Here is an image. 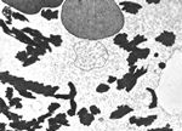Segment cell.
<instances>
[{
	"instance_id": "obj_27",
	"label": "cell",
	"mask_w": 182,
	"mask_h": 131,
	"mask_svg": "<svg viewBox=\"0 0 182 131\" xmlns=\"http://www.w3.org/2000/svg\"><path fill=\"white\" fill-rule=\"evenodd\" d=\"M19 102H21V98H12L10 100V106H17L18 108H21L22 105Z\"/></svg>"
},
{
	"instance_id": "obj_30",
	"label": "cell",
	"mask_w": 182,
	"mask_h": 131,
	"mask_svg": "<svg viewBox=\"0 0 182 131\" xmlns=\"http://www.w3.org/2000/svg\"><path fill=\"white\" fill-rule=\"evenodd\" d=\"M90 113L92 114V115H98L100 113H101V111L96 107V106H91L90 107Z\"/></svg>"
},
{
	"instance_id": "obj_6",
	"label": "cell",
	"mask_w": 182,
	"mask_h": 131,
	"mask_svg": "<svg viewBox=\"0 0 182 131\" xmlns=\"http://www.w3.org/2000/svg\"><path fill=\"white\" fill-rule=\"evenodd\" d=\"M130 112H132V108H130L129 106H120L117 111H114L111 114V119H119L121 116L129 114Z\"/></svg>"
},
{
	"instance_id": "obj_12",
	"label": "cell",
	"mask_w": 182,
	"mask_h": 131,
	"mask_svg": "<svg viewBox=\"0 0 182 131\" xmlns=\"http://www.w3.org/2000/svg\"><path fill=\"white\" fill-rule=\"evenodd\" d=\"M10 126L13 129V130H27V121H23V120H18V121H11L10 123Z\"/></svg>"
},
{
	"instance_id": "obj_21",
	"label": "cell",
	"mask_w": 182,
	"mask_h": 131,
	"mask_svg": "<svg viewBox=\"0 0 182 131\" xmlns=\"http://www.w3.org/2000/svg\"><path fill=\"white\" fill-rule=\"evenodd\" d=\"M143 41H146V38H145V37H142V35H137L136 38H135V39L131 41L130 44H131L132 46H136V47H137V45L141 44V43H143Z\"/></svg>"
},
{
	"instance_id": "obj_34",
	"label": "cell",
	"mask_w": 182,
	"mask_h": 131,
	"mask_svg": "<svg viewBox=\"0 0 182 131\" xmlns=\"http://www.w3.org/2000/svg\"><path fill=\"white\" fill-rule=\"evenodd\" d=\"M48 123H49V125L50 126H52V125H57V120H56V118H50V119H48Z\"/></svg>"
},
{
	"instance_id": "obj_32",
	"label": "cell",
	"mask_w": 182,
	"mask_h": 131,
	"mask_svg": "<svg viewBox=\"0 0 182 131\" xmlns=\"http://www.w3.org/2000/svg\"><path fill=\"white\" fill-rule=\"evenodd\" d=\"M1 28H3V30H4L6 34H10V35H12V30H10L8 27H6V24H5L4 21H1Z\"/></svg>"
},
{
	"instance_id": "obj_5",
	"label": "cell",
	"mask_w": 182,
	"mask_h": 131,
	"mask_svg": "<svg viewBox=\"0 0 182 131\" xmlns=\"http://www.w3.org/2000/svg\"><path fill=\"white\" fill-rule=\"evenodd\" d=\"M78 116H79L80 123H82L83 125H90V124L93 121V115L87 112L86 108L80 109V111L78 112Z\"/></svg>"
},
{
	"instance_id": "obj_9",
	"label": "cell",
	"mask_w": 182,
	"mask_h": 131,
	"mask_svg": "<svg viewBox=\"0 0 182 131\" xmlns=\"http://www.w3.org/2000/svg\"><path fill=\"white\" fill-rule=\"evenodd\" d=\"M157 119V115H149V116H147V118H136V121H135V124L138 126H148V125H151V124Z\"/></svg>"
},
{
	"instance_id": "obj_24",
	"label": "cell",
	"mask_w": 182,
	"mask_h": 131,
	"mask_svg": "<svg viewBox=\"0 0 182 131\" xmlns=\"http://www.w3.org/2000/svg\"><path fill=\"white\" fill-rule=\"evenodd\" d=\"M137 60H138V57H137L134 52H131V53L129 55V57H127V62L130 63V66H131V67H132V64H134V63H136V61H137Z\"/></svg>"
},
{
	"instance_id": "obj_17",
	"label": "cell",
	"mask_w": 182,
	"mask_h": 131,
	"mask_svg": "<svg viewBox=\"0 0 182 131\" xmlns=\"http://www.w3.org/2000/svg\"><path fill=\"white\" fill-rule=\"evenodd\" d=\"M3 114L8 116L10 121H18V120H21V116H19L18 114H13V113H10L9 111H4V112H3Z\"/></svg>"
},
{
	"instance_id": "obj_19",
	"label": "cell",
	"mask_w": 182,
	"mask_h": 131,
	"mask_svg": "<svg viewBox=\"0 0 182 131\" xmlns=\"http://www.w3.org/2000/svg\"><path fill=\"white\" fill-rule=\"evenodd\" d=\"M147 90L149 91L151 95H152V103L149 105V109L156 108V107H157V94H156V91H153L152 89H147Z\"/></svg>"
},
{
	"instance_id": "obj_39",
	"label": "cell",
	"mask_w": 182,
	"mask_h": 131,
	"mask_svg": "<svg viewBox=\"0 0 182 131\" xmlns=\"http://www.w3.org/2000/svg\"><path fill=\"white\" fill-rule=\"evenodd\" d=\"M5 128H6L5 123H1V131H6V130H5Z\"/></svg>"
},
{
	"instance_id": "obj_2",
	"label": "cell",
	"mask_w": 182,
	"mask_h": 131,
	"mask_svg": "<svg viewBox=\"0 0 182 131\" xmlns=\"http://www.w3.org/2000/svg\"><path fill=\"white\" fill-rule=\"evenodd\" d=\"M4 3L23 13H28V15H34L42 11L44 8L43 1L40 0H4Z\"/></svg>"
},
{
	"instance_id": "obj_16",
	"label": "cell",
	"mask_w": 182,
	"mask_h": 131,
	"mask_svg": "<svg viewBox=\"0 0 182 131\" xmlns=\"http://www.w3.org/2000/svg\"><path fill=\"white\" fill-rule=\"evenodd\" d=\"M17 89V91L21 94L22 96H24V97H27V98H34V95L32 94V91H29V90H27V89H23V87H16Z\"/></svg>"
},
{
	"instance_id": "obj_40",
	"label": "cell",
	"mask_w": 182,
	"mask_h": 131,
	"mask_svg": "<svg viewBox=\"0 0 182 131\" xmlns=\"http://www.w3.org/2000/svg\"><path fill=\"white\" fill-rule=\"evenodd\" d=\"M159 67H160V68H165V63H163V62H161V63L159 64Z\"/></svg>"
},
{
	"instance_id": "obj_36",
	"label": "cell",
	"mask_w": 182,
	"mask_h": 131,
	"mask_svg": "<svg viewBox=\"0 0 182 131\" xmlns=\"http://www.w3.org/2000/svg\"><path fill=\"white\" fill-rule=\"evenodd\" d=\"M149 131H174V130L169 129V128H163V129H153V130H149Z\"/></svg>"
},
{
	"instance_id": "obj_35",
	"label": "cell",
	"mask_w": 182,
	"mask_h": 131,
	"mask_svg": "<svg viewBox=\"0 0 182 131\" xmlns=\"http://www.w3.org/2000/svg\"><path fill=\"white\" fill-rule=\"evenodd\" d=\"M60 124H57V125H52V126H50L49 129H48V131H56V130H58L60 129Z\"/></svg>"
},
{
	"instance_id": "obj_33",
	"label": "cell",
	"mask_w": 182,
	"mask_h": 131,
	"mask_svg": "<svg viewBox=\"0 0 182 131\" xmlns=\"http://www.w3.org/2000/svg\"><path fill=\"white\" fill-rule=\"evenodd\" d=\"M3 13H4V15H5L6 17H8L9 19L12 17V12L10 11V9H9V8H5V9L3 10Z\"/></svg>"
},
{
	"instance_id": "obj_26",
	"label": "cell",
	"mask_w": 182,
	"mask_h": 131,
	"mask_svg": "<svg viewBox=\"0 0 182 131\" xmlns=\"http://www.w3.org/2000/svg\"><path fill=\"white\" fill-rule=\"evenodd\" d=\"M12 17L15 19H18V21H23V22H24V21H28L26 16L21 15V13H17V12H12Z\"/></svg>"
},
{
	"instance_id": "obj_22",
	"label": "cell",
	"mask_w": 182,
	"mask_h": 131,
	"mask_svg": "<svg viewBox=\"0 0 182 131\" xmlns=\"http://www.w3.org/2000/svg\"><path fill=\"white\" fill-rule=\"evenodd\" d=\"M108 90H109V85H107V84H100V85L96 87V91L100 92V94L107 92Z\"/></svg>"
},
{
	"instance_id": "obj_7",
	"label": "cell",
	"mask_w": 182,
	"mask_h": 131,
	"mask_svg": "<svg viewBox=\"0 0 182 131\" xmlns=\"http://www.w3.org/2000/svg\"><path fill=\"white\" fill-rule=\"evenodd\" d=\"M121 5H123L124 11L129 12V13H132V15H135V13H137V12L141 10V5H140V4H137V3L124 1V3H121Z\"/></svg>"
},
{
	"instance_id": "obj_14",
	"label": "cell",
	"mask_w": 182,
	"mask_h": 131,
	"mask_svg": "<svg viewBox=\"0 0 182 131\" xmlns=\"http://www.w3.org/2000/svg\"><path fill=\"white\" fill-rule=\"evenodd\" d=\"M149 52H151L149 49H137V47H136V49L134 50V53L136 55L138 58H146Z\"/></svg>"
},
{
	"instance_id": "obj_28",
	"label": "cell",
	"mask_w": 182,
	"mask_h": 131,
	"mask_svg": "<svg viewBox=\"0 0 182 131\" xmlns=\"http://www.w3.org/2000/svg\"><path fill=\"white\" fill-rule=\"evenodd\" d=\"M60 108V103H56V102H53V103H51V105L49 106V108H48V111L49 112H51V113H53L56 111V109H58Z\"/></svg>"
},
{
	"instance_id": "obj_13",
	"label": "cell",
	"mask_w": 182,
	"mask_h": 131,
	"mask_svg": "<svg viewBox=\"0 0 182 131\" xmlns=\"http://www.w3.org/2000/svg\"><path fill=\"white\" fill-rule=\"evenodd\" d=\"M42 16L46 19H55L58 17V12L57 11H51L49 9H46V10H43L42 11Z\"/></svg>"
},
{
	"instance_id": "obj_25",
	"label": "cell",
	"mask_w": 182,
	"mask_h": 131,
	"mask_svg": "<svg viewBox=\"0 0 182 131\" xmlns=\"http://www.w3.org/2000/svg\"><path fill=\"white\" fill-rule=\"evenodd\" d=\"M51 115H52V113L51 112H48L46 114H44V115H42V116H39L38 118V121L42 124V123H44V120H48V119H50L51 118Z\"/></svg>"
},
{
	"instance_id": "obj_15",
	"label": "cell",
	"mask_w": 182,
	"mask_h": 131,
	"mask_svg": "<svg viewBox=\"0 0 182 131\" xmlns=\"http://www.w3.org/2000/svg\"><path fill=\"white\" fill-rule=\"evenodd\" d=\"M49 39H50V44L55 45V46H60L62 44V38H61V35H58V34H51Z\"/></svg>"
},
{
	"instance_id": "obj_31",
	"label": "cell",
	"mask_w": 182,
	"mask_h": 131,
	"mask_svg": "<svg viewBox=\"0 0 182 131\" xmlns=\"http://www.w3.org/2000/svg\"><path fill=\"white\" fill-rule=\"evenodd\" d=\"M56 98H61V100H71V95L69 94H66V95H60V94H56L55 95Z\"/></svg>"
},
{
	"instance_id": "obj_8",
	"label": "cell",
	"mask_w": 182,
	"mask_h": 131,
	"mask_svg": "<svg viewBox=\"0 0 182 131\" xmlns=\"http://www.w3.org/2000/svg\"><path fill=\"white\" fill-rule=\"evenodd\" d=\"M22 32H23V33H26V34H29V35H32L34 39L43 40V41H46V43H49V44H50V39H49V38H46V37H44L43 34L40 33L39 30H37V29H32V28H23V29H22Z\"/></svg>"
},
{
	"instance_id": "obj_18",
	"label": "cell",
	"mask_w": 182,
	"mask_h": 131,
	"mask_svg": "<svg viewBox=\"0 0 182 131\" xmlns=\"http://www.w3.org/2000/svg\"><path fill=\"white\" fill-rule=\"evenodd\" d=\"M56 120H57V123L60 124V125H66V126H68L69 124H68V121H67V119H66V114L64 113H62V114H57L56 116Z\"/></svg>"
},
{
	"instance_id": "obj_23",
	"label": "cell",
	"mask_w": 182,
	"mask_h": 131,
	"mask_svg": "<svg viewBox=\"0 0 182 131\" xmlns=\"http://www.w3.org/2000/svg\"><path fill=\"white\" fill-rule=\"evenodd\" d=\"M38 60H39L38 56H29L28 60H27L24 63H23V67H27V66H30V64H33V63H35Z\"/></svg>"
},
{
	"instance_id": "obj_29",
	"label": "cell",
	"mask_w": 182,
	"mask_h": 131,
	"mask_svg": "<svg viewBox=\"0 0 182 131\" xmlns=\"http://www.w3.org/2000/svg\"><path fill=\"white\" fill-rule=\"evenodd\" d=\"M6 97H8L9 100L13 98V87H8V89H6Z\"/></svg>"
},
{
	"instance_id": "obj_37",
	"label": "cell",
	"mask_w": 182,
	"mask_h": 131,
	"mask_svg": "<svg viewBox=\"0 0 182 131\" xmlns=\"http://www.w3.org/2000/svg\"><path fill=\"white\" fill-rule=\"evenodd\" d=\"M147 3L148 4H159L160 1L159 0H147Z\"/></svg>"
},
{
	"instance_id": "obj_4",
	"label": "cell",
	"mask_w": 182,
	"mask_h": 131,
	"mask_svg": "<svg viewBox=\"0 0 182 131\" xmlns=\"http://www.w3.org/2000/svg\"><path fill=\"white\" fill-rule=\"evenodd\" d=\"M156 40L159 41V43H161V44H164L165 46H171L175 43V34L170 33V32H164L163 34L158 35L156 38Z\"/></svg>"
},
{
	"instance_id": "obj_38",
	"label": "cell",
	"mask_w": 182,
	"mask_h": 131,
	"mask_svg": "<svg viewBox=\"0 0 182 131\" xmlns=\"http://www.w3.org/2000/svg\"><path fill=\"white\" fill-rule=\"evenodd\" d=\"M114 81H117V78L116 77H109L108 78V82H114Z\"/></svg>"
},
{
	"instance_id": "obj_10",
	"label": "cell",
	"mask_w": 182,
	"mask_h": 131,
	"mask_svg": "<svg viewBox=\"0 0 182 131\" xmlns=\"http://www.w3.org/2000/svg\"><path fill=\"white\" fill-rule=\"evenodd\" d=\"M114 44H117L118 46H121V47H126V45L129 44L127 43V35L126 34H118V35L114 38Z\"/></svg>"
},
{
	"instance_id": "obj_41",
	"label": "cell",
	"mask_w": 182,
	"mask_h": 131,
	"mask_svg": "<svg viewBox=\"0 0 182 131\" xmlns=\"http://www.w3.org/2000/svg\"><path fill=\"white\" fill-rule=\"evenodd\" d=\"M10 131H19V130H10Z\"/></svg>"
},
{
	"instance_id": "obj_3",
	"label": "cell",
	"mask_w": 182,
	"mask_h": 131,
	"mask_svg": "<svg viewBox=\"0 0 182 131\" xmlns=\"http://www.w3.org/2000/svg\"><path fill=\"white\" fill-rule=\"evenodd\" d=\"M12 34H15V37L18 39V40H21L23 41L24 44H28L30 46H34V47H38V44H37V41L34 39H30L28 35H27L26 33H23L22 30H19V29H16V28H12Z\"/></svg>"
},
{
	"instance_id": "obj_20",
	"label": "cell",
	"mask_w": 182,
	"mask_h": 131,
	"mask_svg": "<svg viewBox=\"0 0 182 131\" xmlns=\"http://www.w3.org/2000/svg\"><path fill=\"white\" fill-rule=\"evenodd\" d=\"M28 57H29V55L27 53V51H19V52H17V55H16V58L17 60H19L21 62H24L28 60Z\"/></svg>"
},
{
	"instance_id": "obj_1",
	"label": "cell",
	"mask_w": 182,
	"mask_h": 131,
	"mask_svg": "<svg viewBox=\"0 0 182 131\" xmlns=\"http://www.w3.org/2000/svg\"><path fill=\"white\" fill-rule=\"evenodd\" d=\"M62 23L72 35L100 40L117 34L124 26V15L111 0H68L62 5Z\"/></svg>"
},
{
	"instance_id": "obj_11",
	"label": "cell",
	"mask_w": 182,
	"mask_h": 131,
	"mask_svg": "<svg viewBox=\"0 0 182 131\" xmlns=\"http://www.w3.org/2000/svg\"><path fill=\"white\" fill-rule=\"evenodd\" d=\"M62 4V0H43V5L45 9H56Z\"/></svg>"
}]
</instances>
